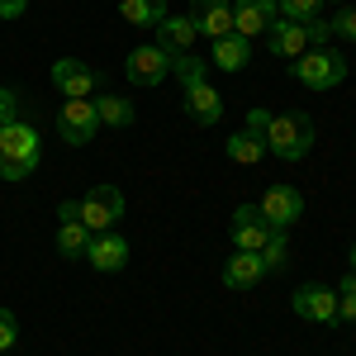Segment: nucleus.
<instances>
[{"label":"nucleus","mask_w":356,"mask_h":356,"mask_svg":"<svg viewBox=\"0 0 356 356\" xmlns=\"http://www.w3.org/2000/svg\"><path fill=\"white\" fill-rule=\"evenodd\" d=\"M43 162V143L38 129H29L24 119L0 129V181H29Z\"/></svg>","instance_id":"1"},{"label":"nucleus","mask_w":356,"mask_h":356,"mask_svg":"<svg viewBox=\"0 0 356 356\" xmlns=\"http://www.w3.org/2000/svg\"><path fill=\"white\" fill-rule=\"evenodd\" d=\"M314 147V119L304 110H280L266 124V152H275L280 162H304Z\"/></svg>","instance_id":"2"},{"label":"nucleus","mask_w":356,"mask_h":356,"mask_svg":"<svg viewBox=\"0 0 356 356\" xmlns=\"http://www.w3.org/2000/svg\"><path fill=\"white\" fill-rule=\"evenodd\" d=\"M290 72H295V81H304L309 90H337L342 76H347V62H342L337 48H309V53L295 57Z\"/></svg>","instance_id":"3"},{"label":"nucleus","mask_w":356,"mask_h":356,"mask_svg":"<svg viewBox=\"0 0 356 356\" xmlns=\"http://www.w3.org/2000/svg\"><path fill=\"white\" fill-rule=\"evenodd\" d=\"M76 214H81V223L90 233H110L114 223L124 219V195L114 191V186H95V191L76 204Z\"/></svg>","instance_id":"4"},{"label":"nucleus","mask_w":356,"mask_h":356,"mask_svg":"<svg viewBox=\"0 0 356 356\" xmlns=\"http://www.w3.org/2000/svg\"><path fill=\"white\" fill-rule=\"evenodd\" d=\"M57 134H62V143H72V147H86L90 138L100 134L95 100H67V105L57 110Z\"/></svg>","instance_id":"5"},{"label":"nucleus","mask_w":356,"mask_h":356,"mask_svg":"<svg viewBox=\"0 0 356 356\" xmlns=\"http://www.w3.org/2000/svg\"><path fill=\"white\" fill-rule=\"evenodd\" d=\"M228 233H233V252H261L275 228L261 219V209H257V204H238V209H233V219H228Z\"/></svg>","instance_id":"6"},{"label":"nucleus","mask_w":356,"mask_h":356,"mask_svg":"<svg viewBox=\"0 0 356 356\" xmlns=\"http://www.w3.org/2000/svg\"><path fill=\"white\" fill-rule=\"evenodd\" d=\"M257 209H261V219L271 223V228L285 233V228H295V223L304 219V195L295 191V186H271V191L261 195Z\"/></svg>","instance_id":"7"},{"label":"nucleus","mask_w":356,"mask_h":356,"mask_svg":"<svg viewBox=\"0 0 356 356\" xmlns=\"http://www.w3.org/2000/svg\"><path fill=\"white\" fill-rule=\"evenodd\" d=\"M53 86L67 95V100H90L95 86H100V76H95V67H86V62H76V57H57L53 62Z\"/></svg>","instance_id":"8"},{"label":"nucleus","mask_w":356,"mask_h":356,"mask_svg":"<svg viewBox=\"0 0 356 356\" xmlns=\"http://www.w3.org/2000/svg\"><path fill=\"white\" fill-rule=\"evenodd\" d=\"M290 309H295L300 318H309V323H337V290L318 285V280H309V285L295 290Z\"/></svg>","instance_id":"9"},{"label":"nucleus","mask_w":356,"mask_h":356,"mask_svg":"<svg viewBox=\"0 0 356 356\" xmlns=\"http://www.w3.org/2000/svg\"><path fill=\"white\" fill-rule=\"evenodd\" d=\"M124 76L134 86H157L171 76V57L157 48V43H143V48H134L129 53V62H124Z\"/></svg>","instance_id":"10"},{"label":"nucleus","mask_w":356,"mask_h":356,"mask_svg":"<svg viewBox=\"0 0 356 356\" xmlns=\"http://www.w3.org/2000/svg\"><path fill=\"white\" fill-rule=\"evenodd\" d=\"M275 10H280L275 0H238V5H233V33L252 43L257 33H266V29L275 24Z\"/></svg>","instance_id":"11"},{"label":"nucleus","mask_w":356,"mask_h":356,"mask_svg":"<svg viewBox=\"0 0 356 356\" xmlns=\"http://www.w3.org/2000/svg\"><path fill=\"white\" fill-rule=\"evenodd\" d=\"M86 261H90L95 271H124V266H129V243H124L114 228H110V233H90Z\"/></svg>","instance_id":"12"},{"label":"nucleus","mask_w":356,"mask_h":356,"mask_svg":"<svg viewBox=\"0 0 356 356\" xmlns=\"http://www.w3.org/2000/svg\"><path fill=\"white\" fill-rule=\"evenodd\" d=\"M191 19L204 38H223V33H233V5L228 0H191Z\"/></svg>","instance_id":"13"},{"label":"nucleus","mask_w":356,"mask_h":356,"mask_svg":"<svg viewBox=\"0 0 356 356\" xmlns=\"http://www.w3.org/2000/svg\"><path fill=\"white\" fill-rule=\"evenodd\" d=\"M261 275H266L261 252H233L223 261V285L228 290H252V285H261Z\"/></svg>","instance_id":"14"},{"label":"nucleus","mask_w":356,"mask_h":356,"mask_svg":"<svg viewBox=\"0 0 356 356\" xmlns=\"http://www.w3.org/2000/svg\"><path fill=\"white\" fill-rule=\"evenodd\" d=\"M200 38V29H195L191 15H166L162 24H157V48H162L166 57L176 53H191V43Z\"/></svg>","instance_id":"15"},{"label":"nucleus","mask_w":356,"mask_h":356,"mask_svg":"<svg viewBox=\"0 0 356 356\" xmlns=\"http://www.w3.org/2000/svg\"><path fill=\"white\" fill-rule=\"evenodd\" d=\"M186 114H191V124L209 129V124H219V114H223V95L209 81L191 86V90H186Z\"/></svg>","instance_id":"16"},{"label":"nucleus","mask_w":356,"mask_h":356,"mask_svg":"<svg viewBox=\"0 0 356 356\" xmlns=\"http://www.w3.org/2000/svg\"><path fill=\"white\" fill-rule=\"evenodd\" d=\"M266 53H275V57H300V53H309V38H304V24H300V19H275L271 33H266Z\"/></svg>","instance_id":"17"},{"label":"nucleus","mask_w":356,"mask_h":356,"mask_svg":"<svg viewBox=\"0 0 356 356\" xmlns=\"http://www.w3.org/2000/svg\"><path fill=\"white\" fill-rule=\"evenodd\" d=\"M247 62H252V43H247V38H238V33L214 38V67H219V72H243Z\"/></svg>","instance_id":"18"},{"label":"nucleus","mask_w":356,"mask_h":356,"mask_svg":"<svg viewBox=\"0 0 356 356\" xmlns=\"http://www.w3.org/2000/svg\"><path fill=\"white\" fill-rule=\"evenodd\" d=\"M119 15L138 29H157L166 19V0H119Z\"/></svg>","instance_id":"19"},{"label":"nucleus","mask_w":356,"mask_h":356,"mask_svg":"<svg viewBox=\"0 0 356 356\" xmlns=\"http://www.w3.org/2000/svg\"><path fill=\"white\" fill-rule=\"evenodd\" d=\"M95 114H100V124H110V129H129L134 124V100H124V95H100L95 100Z\"/></svg>","instance_id":"20"},{"label":"nucleus","mask_w":356,"mask_h":356,"mask_svg":"<svg viewBox=\"0 0 356 356\" xmlns=\"http://www.w3.org/2000/svg\"><path fill=\"white\" fill-rule=\"evenodd\" d=\"M261 157H266V143H261L257 134H247V129H243V134L228 138V162H238V166H257Z\"/></svg>","instance_id":"21"},{"label":"nucleus","mask_w":356,"mask_h":356,"mask_svg":"<svg viewBox=\"0 0 356 356\" xmlns=\"http://www.w3.org/2000/svg\"><path fill=\"white\" fill-rule=\"evenodd\" d=\"M86 247H90V228L81 219H62V228H57V252L62 257H86Z\"/></svg>","instance_id":"22"},{"label":"nucleus","mask_w":356,"mask_h":356,"mask_svg":"<svg viewBox=\"0 0 356 356\" xmlns=\"http://www.w3.org/2000/svg\"><path fill=\"white\" fill-rule=\"evenodd\" d=\"M204 72H209V62H204V57L195 53V48H191V53H176V57H171V76H176V81L186 86V90L204 81Z\"/></svg>","instance_id":"23"},{"label":"nucleus","mask_w":356,"mask_h":356,"mask_svg":"<svg viewBox=\"0 0 356 356\" xmlns=\"http://www.w3.org/2000/svg\"><path fill=\"white\" fill-rule=\"evenodd\" d=\"M261 261H266V271H280V266L290 261V243H285V233H280V228L266 238V247H261Z\"/></svg>","instance_id":"24"},{"label":"nucleus","mask_w":356,"mask_h":356,"mask_svg":"<svg viewBox=\"0 0 356 356\" xmlns=\"http://www.w3.org/2000/svg\"><path fill=\"white\" fill-rule=\"evenodd\" d=\"M275 5H280V15H285V19H314V15H318V5H323V0H275Z\"/></svg>","instance_id":"25"},{"label":"nucleus","mask_w":356,"mask_h":356,"mask_svg":"<svg viewBox=\"0 0 356 356\" xmlns=\"http://www.w3.org/2000/svg\"><path fill=\"white\" fill-rule=\"evenodd\" d=\"M328 29H332V38H347V43H356V10H347V5H342V10L328 19Z\"/></svg>","instance_id":"26"},{"label":"nucleus","mask_w":356,"mask_h":356,"mask_svg":"<svg viewBox=\"0 0 356 356\" xmlns=\"http://www.w3.org/2000/svg\"><path fill=\"white\" fill-rule=\"evenodd\" d=\"M19 110H24V105H19V90L0 86V129H5V124H15V119H19Z\"/></svg>","instance_id":"27"},{"label":"nucleus","mask_w":356,"mask_h":356,"mask_svg":"<svg viewBox=\"0 0 356 356\" xmlns=\"http://www.w3.org/2000/svg\"><path fill=\"white\" fill-rule=\"evenodd\" d=\"M304 38H309V48H328V38H332V29H328V19H304Z\"/></svg>","instance_id":"28"},{"label":"nucleus","mask_w":356,"mask_h":356,"mask_svg":"<svg viewBox=\"0 0 356 356\" xmlns=\"http://www.w3.org/2000/svg\"><path fill=\"white\" fill-rule=\"evenodd\" d=\"M15 342H19V323H15L10 309H0V352H10Z\"/></svg>","instance_id":"29"},{"label":"nucleus","mask_w":356,"mask_h":356,"mask_svg":"<svg viewBox=\"0 0 356 356\" xmlns=\"http://www.w3.org/2000/svg\"><path fill=\"white\" fill-rule=\"evenodd\" d=\"M266 124H271V114H266V110H252V114H247V134H257L261 143H266Z\"/></svg>","instance_id":"30"},{"label":"nucleus","mask_w":356,"mask_h":356,"mask_svg":"<svg viewBox=\"0 0 356 356\" xmlns=\"http://www.w3.org/2000/svg\"><path fill=\"white\" fill-rule=\"evenodd\" d=\"M337 318H347V323H356V295H347V290H337Z\"/></svg>","instance_id":"31"},{"label":"nucleus","mask_w":356,"mask_h":356,"mask_svg":"<svg viewBox=\"0 0 356 356\" xmlns=\"http://www.w3.org/2000/svg\"><path fill=\"white\" fill-rule=\"evenodd\" d=\"M29 10V0H0V19H19Z\"/></svg>","instance_id":"32"},{"label":"nucleus","mask_w":356,"mask_h":356,"mask_svg":"<svg viewBox=\"0 0 356 356\" xmlns=\"http://www.w3.org/2000/svg\"><path fill=\"white\" fill-rule=\"evenodd\" d=\"M352 266H356V243H352Z\"/></svg>","instance_id":"33"},{"label":"nucleus","mask_w":356,"mask_h":356,"mask_svg":"<svg viewBox=\"0 0 356 356\" xmlns=\"http://www.w3.org/2000/svg\"><path fill=\"white\" fill-rule=\"evenodd\" d=\"M332 5H347V0H332Z\"/></svg>","instance_id":"34"}]
</instances>
